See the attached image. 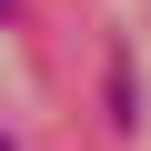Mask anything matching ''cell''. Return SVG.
Here are the masks:
<instances>
[{
    "instance_id": "3957f363",
    "label": "cell",
    "mask_w": 151,
    "mask_h": 151,
    "mask_svg": "<svg viewBox=\"0 0 151 151\" xmlns=\"http://www.w3.org/2000/svg\"><path fill=\"white\" fill-rule=\"evenodd\" d=\"M0 151H10V131H0Z\"/></svg>"
},
{
    "instance_id": "6da1fadb",
    "label": "cell",
    "mask_w": 151,
    "mask_h": 151,
    "mask_svg": "<svg viewBox=\"0 0 151 151\" xmlns=\"http://www.w3.org/2000/svg\"><path fill=\"white\" fill-rule=\"evenodd\" d=\"M111 121L141 131V81H131V60H111Z\"/></svg>"
},
{
    "instance_id": "7a4b0ae2",
    "label": "cell",
    "mask_w": 151,
    "mask_h": 151,
    "mask_svg": "<svg viewBox=\"0 0 151 151\" xmlns=\"http://www.w3.org/2000/svg\"><path fill=\"white\" fill-rule=\"evenodd\" d=\"M0 10H20V0H0Z\"/></svg>"
}]
</instances>
